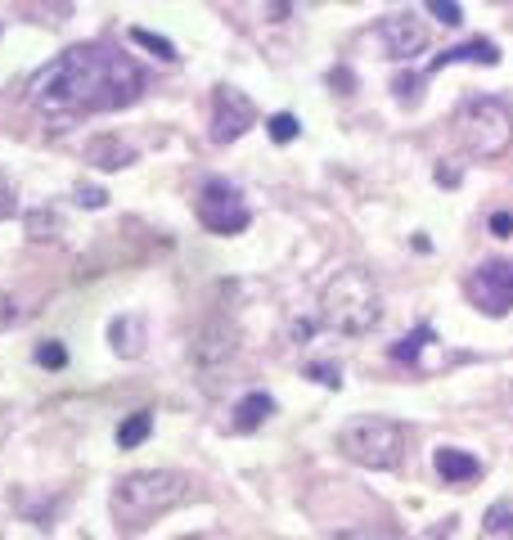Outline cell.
Segmentation results:
<instances>
[{"label":"cell","mask_w":513,"mask_h":540,"mask_svg":"<svg viewBox=\"0 0 513 540\" xmlns=\"http://www.w3.org/2000/svg\"><path fill=\"white\" fill-rule=\"evenodd\" d=\"M140 95L144 68L108 45H72L32 81V99L45 113H117Z\"/></svg>","instance_id":"obj_1"},{"label":"cell","mask_w":513,"mask_h":540,"mask_svg":"<svg viewBox=\"0 0 513 540\" xmlns=\"http://www.w3.org/2000/svg\"><path fill=\"white\" fill-rule=\"evenodd\" d=\"M189 495V477L176 468H144V473H126L113 491V513L122 527L140 531L149 527L158 513L176 509Z\"/></svg>","instance_id":"obj_2"},{"label":"cell","mask_w":513,"mask_h":540,"mask_svg":"<svg viewBox=\"0 0 513 540\" xmlns=\"http://www.w3.org/2000/svg\"><path fill=\"white\" fill-rule=\"evenodd\" d=\"M378 315H383V302H378V288L365 270L347 266L324 284V293H320V324L324 329L356 338V333L374 329Z\"/></svg>","instance_id":"obj_3"},{"label":"cell","mask_w":513,"mask_h":540,"mask_svg":"<svg viewBox=\"0 0 513 540\" xmlns=\"http://www.w3.org/2000/svg\"><path fill=\"white\" fill-rule=\"evenodd\" d=\"M455 140L464 144L473 158H500L513 144V113L504 99L477 95L455 108Z\"/></svg>","instance_id":"obj_4"},{"label":"cell","mask_w":513,"mask_h":540,"mask_svg":"<svg viewBox=\"0 0 513 540\" xmlns=\"http://www.w3.org/2000/svg\"><path fill=\"white\" fill-rule=\"evenodd\" d=\"M338 446L360 468H396L405 450V428L396 419H383V414H360L338 432Z\"/></svg>","instance_id":"obj_5"},{"label":"cell","mask_w":513,"mask_h":540,"mask_svg":"<svg viewBox=\"0 0 513 540\" xmlns=\"http://www.w3.org/2000/svg\"><path fill=\"white\" fill-rule=\"evenodd\" d=\"M198 221L207 225L212 234H239L248 230V203H243V194L230 185V180L212 176L203 189H198Z\"/></svg>","instance_id":"obj_6"},{"label":"cell","mask_w":513,"mask_h":540,"mask_svg":"<svg viewBox=\"0 0 513 540\" xmlns=\"http://www.w3.org/2000/svg\"><path fill=\"white\" fill-rule=\"evenodd\" d=\"M464 293L482 315H509L513 311V261H504V257L482 261L464 279Z\"/></svg>","instance_id":"obj_7"},{"label":"cell","mask_w":513,"mask_h":540,"mask_svg":"<svg viewBox=\"0 0 513 540\" xmlns=\"http://www.w3.org/2000/svg\"><path fill=\"white\" fill-rule=\"evenodd\" d=\"M252 122H257L252 99L243 95V90H234V86H216V95H212V140L216 144L239 140Z\"/></svg>","instance_id":"obj_8"},{"label":"cell","mask_w":513,"mask_h":540,"mask_svg":"<svg viewBox=\"0 0 513 540\" xmlns=\"http://www.w3.org/2000/svg\"><path fill=\"white\" fill-rule=\"evenodd\" d=\"M378 36H383L392 59H414V54L428 50V23H423L419 14H410V9L387 14L383 23H378Z\"/></svg>","instance_id":"obj_9"},{"label":"cell","mask_w":513,"mask_h":540,"mask_svg":"<svg viewBox=\"0 0 513 540\" xmlns=\"http://www.w3.org/2000/svg\"><path fill=\"white\" fill-rule=\"evenodd\" d=\"M450 63H482V68H495L500 63V50H495L491 41H464V45H450V50H441L437 59H432V72H441V68H450Z\"/></svg>","instance_id":"obj_10"},{"label":"cell","mask_w":513,"mask_h":540,"mask_svg":"<svg viewBox=\"0 0 513 540\" xmlns=\"http://www.w3.org/2000/svg\"><path fill=\"white\" fill-rule=\"evenodd\" d=\"M432 464H437V473H441V482H477L482 477V464H477L468 450H455V446H441L437 455H432Z\"/></svg>","instance_id":"obj_11"},{"label":"cell","mask_w":513,"mask_h":540,"mask_svg":"<svg viewBox=\"0 0 513 540\" xmlns=\"http://www.w3.org/2000/svg\"><path fill=\"white\" fill-rule=\"evenodd\" d=\"M270 414H275V401H270L266 392H248L239 405H234V428H239V432H257Z\"/></svg>","instance_id":"obj_12"},{"label":"cell","mask_w":513,"mask_h":540,"mask_svg":"<svg viewBox=\"0 0 513 540\" xmlns=\"http://www.w3.org/2000/svg\"><path fill=\"white\" fill-rule=\"evenodd\" d=\"M135 153L126 149L122 140H113V135H99V140H90L86 144V162H95V167H104V171H117V167H126Z\"/></svg>","instance_id":"obj_13"},{"label":"cell","mask_w":513,"mask_h":540,"mask_svg":"<svg viewBox=\"0 0 513 540\" xmlns=\"http://www.w3.org/2000/svg\"><path fill=\"white\" fill-rule=\"evenodd\" d=\"M108 338H113L117 356H140L144 351V324L135 320V315H122V320L108 324Z\"/></svg>","instance_id":"obj_14"},{"label":"cell","mask_w":513,"mask_h":540,"mask_svg":"<svg viewBox=\"0 0 513 540\" xmlns=\"http://www.w3.org/2000/svg\"><path fill=\"white\" fill-rule=\"evenodd\" d=\"M153 432V414L149 410H135V414H126L122 423H117V446L122 450H135L144 437Z\"/></svg>","instance_id":"obj_15"},{"label":"cell","mask_w":513,"mask_h":540,"mask_svg":"<svg viewBox=\"0 0 513 540\" xmlns=\"http://www.w3.org/2000/svg\"><path fill=\"white\" fill-rule=\"evenodd\" d=\"M428 342H432V329L405 333V338L392 347V360H401V365H419V356H423V347H428Z\"/></svg>","instance_id":"obj_16"},{"label":"cell","mask_w":513,"mask_h":540,"mask_svg":"<svg viewBox=\"0 0 513 540\" xmlns=\"http://www.w3.org/2000/svg\"><path fill=\"white\" fill-rule=\"evenodd\" d=\"M131 41H135V45H144V50H153L162 63H176V45H171V41H162V36H153V32H144V27H135V32H131Z\"/></svg>","instance_id":"obj_17"},{"label":"cell","mask_w":513,"mask_h":540,"mask_svg":"<svg viewBox=\"0 0 513 540\" xmlns=\"http://www.w3.org/2000/svg\"><path fill=\"white\" fill-rule=\"evenodd\" d=\"M266 131H270V140H275V144H288V140H297V131H302V126H297L293 113H275L266 122Z\"/></svg>","instance_id":"obj_18"},{"label":"cell","mask_w":513,"mask_h":540,"mask_svg":"<svg viewBox=\"0 0 513 540\" xmlns=\"http://www.w3.org/2000/svg\"><path fill=\"white\" fill-rule=\"evenodd\" d=\"M36 365H45V369H63L68 365V351H63V342H41V347H36Z\"/></svg>","instance_id":"obj_19"},{"label":"cell","mask_w":513,"mask_h":540,"mask_svg":"<svg viewBox=\"0 0 513 540\" xmlns=\"http://www.w3.org/2000/svg\"><path fill=\"white\" fill-rule=\"evenodd\" d=\"M428 14L437 18V23H446V27L464 23V9H459V5H450V0H428Z\"/></svg>","instance_id":"obj_20"},{"label":"cell","mask_w":513,"mask_h":540,"mask_svg":"<svg viewBox=\"0 0 513 540\" xmlns=\"http://www.w3.org/2000/svg\"><path fill=\"white\" fill-rule=\"evenodd\" d=\"M486 531H504V536H513V509H491L486 513Z\"/></svg>","instance_id":"obj_21"},{"label":"cell","mask_w":513,"mask_h":540,"mask_svg":"<svg viewBox=\"0 0 513 540\" xmlns=\"http://www.w3.org/2000/svg\"><path fill=\"white\" fill-rule=\"evenodd\" d=\"M486 230H491L495 239H509V234H513V212H491V221H486Z\"/></svg>","instance_id":"obj_22"},{"label":"cell","mask_w":513,"mask_h":540,"mask_svg":"<svg viewBox=\"0 0 513 540\" xmlns=\"http://www.w3.org/2000/svg\"><path fill=\"white\" fill-rule=\"evenodd\" d=\"M45 225H50V230H59V216H54V212H36L32 225H27V230H32V239H45Z\"/></svg>","instance_id":"obj_23"},{"label":"cell","mask_w":513,"mask_h":540,"mask_svg":"<svg viewBox=\"0 0 513 540\" xmlns=\"http://www.w3.org/2000/svg\"><path fill=\"white\" fill-rule=\"evenodd\" d=\"M77 203H81V207H104L108 194H104V189H95V185H81V189H77Z\"/></svg>","instance_id":"obj_24"},{"label":"cell","mask_w":513,"mask_h":540,"mask_svg":"<svg viewBox=\"0 0 513 540\" xmlns=\"http://www.w3.org/2000/svg\"><path fill=\"white\" fill-rule=\"evenodd\" d=\"M306 374H311V378H320L324 387H338V383H342V374H338V369H333V365H306Z\"/></svg>","instance_id":"obj_25"},{"label":"cell","mask_w":513,"mask_h":540,"mask_svg":"<svg viewBox=\"0 0 513 540\" xmlns=\"http://www.w3.org/2000/svg\"><path fill=\"white\" fill-rule=\"evenodd\" d=\"M9 212H14V189H9L5 180H0V221H5Z\"/></svg>","instance_id":"obj_26"},{"label":"cell","mask_w":513,"mask_h":540,"mask_svg":"<svg viewBox=\"0 0 513 540\" xmlns=\"http://www.w3.org/2000/svg\"><path fill=\"white\" fill-rule=\"evenodd\" d=\"M414 86H419L414 77H401V81H396V90H401V104H414Z\"/></svg>","instance_id":"obj_27"},{"label":"cell","mask_w":513,"mask_h":540,"mask_svg":"<svg viewBox=\"0 0 513 540\" xmlns=\"http://www.w3.org/2000/svg\"><path fill=\"white\" fill-rule=\"evenodd\" d=\"M333 540H374V536H365V531H338Z\"/></svg>","instance_id":"obj_28"},{"label":"cell","mask_w":513,"mask_h":540,"mask_svg":"<svg viewBox=\"0 0 513 540\" xmlns=\"http://www.w3.org/2000/svg\"><path fill=\"white\" fill-rule=\"evenodd\" d=\"M185 540H203V536H185Z\"/></svg>","instance_id":"obj_29"}]
</instances>
